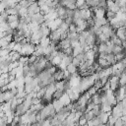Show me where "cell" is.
<instances>
[{
	"mask_svg": "<svg viewBox=\"0 0 126 126\" xmlns=\"http://www.w3.org/2000/svg\"><path fill=\"white\" fill-rule=\"evenodd\" d=\"M58 30L61 32V33H62V32H69V25H68L65 21H63V23H62V24H61V26L58 28Z\"/></svg>",
	"mask_w": 126,
	"mask_h": 126,
	"instance_id": "obj_25",
	"label": "cell"
},
{
	"mask_svg": "<svg viewBox=\"0 0 126 126\" xmlns=\"http://www.w3.org/2000/svg\"><path fill=\"white\" fill-rule=\"evenodd\" d=\"M65 94V92L64 91H60V90H56L55 91V93L53 94V99H60L62 96H63V94Z\"/></svg>",
	"mask_w": 126,
	"mask_h": 126,
	"instance_id": "obj_27",
	"label": "cell"
},
{
	"mask_svg": "<svg viewBox=\"0 0 126 126\" xmlns=\"http://www.w3.org/2000/svg\"><path fill=\"white\" fill-rule=\"evenodd\" d=\"M96 61H97V63L99 64V66H100L102 69H105V68H108V67L111 66L105 58H99V57H98V58L96 59Z\"/></svg>",
	"mask_w": 126,
	"mask_h": 126,
	"instance_id": "obj_15",
	"label": "cell"
},
{
	"mask_svg": "<svg viewBox=\"0 0 126 126\" xmlns=\"http://www.w3.org/2000/svg\"><path fill=\"white\" fill-rule=\"evenodd\" d=\"M50 43H51V39H50L49 36H42L41 39H40V42H39V44L43 47H46V46L50 45Z\"/></svg>",
	"mask_w": 126,
	"mask_h": 126,
	"instance_id": "obj_17",
	"label": "cell"
},
{
	"mask_svg": "<svg viewBox=\"0 0 126 126\" xmlns=\"http://www.w3.org/2000/svg\"><path fill=\"white\" fill-rule=\"evenodd\" d=\"M123 124H124V121H123V120H122V118L120 117V118H118V119L116 120V122H115L114 126H123Z\"/></svg>",
	"mask_w": 126,
	"mask_h": 126,
	"instance_id": "obj_41",
	"label": "cell"
},
{
	"mask_svg": "<svg viewBox=\"0 0 126 126\" xmlns=\"http://www.w3.org/2000/svg\"><path fill=\"white\" fill-rule=\"evenodd\" d=\"M79 126H84V125H86V124H88V119L86 118V116H85V114L83 115V116H81V118L79 119V121H78V123H77Z\"/></svg>",
	"mask_w": 126,
	"mask_h": 126,
	"instance_id": "obj_33",
	"label": "cell"
},
{
	"mask_svg": "<svg viewBox=\"0 0 126 126\" xmlns=\"http://www.w3.org/2000/svg\"><path fill=\"white\" fill-rule=\"evenodd\" d=\"M40 102H41V99L38 98V97H32V104H33V105L38 104Z\"/></svg>",
	"mask_w": 126,
	"mask_h": 126,
	"instance_id": "obj_40",
	"label": "cell"
},
{
	"mask_svg": "<svg viewBox=\"0 0 126 126\" xmlns=\"http://www.w3.org/2000/svg\"><path fill=\"white\" fill-rule=\"evenodd\" d=\"M61 61H62V59H61V58H60V56H58V55H57V56H54V57H53V59L51 60L52 64H53L54 66H57V67L59 66V64L61 63Z\"/></svg>",
	"mask_w": 126,
	"mask_h": 126,
	"instance_id": "obj_32",
	"label": "cell"
},
{
	"mask_svg": "<svg viewBox=\"0 0 126 126\" xmlns=\"http://www.w3.org/2000/svg\"><path fill=\"white\" fill-rule=\"evenodd\" d=\"M122 113H123V115H126V106L123 107V109H122Z\"/></svg>",
	"mask_w": 126,
	"mask_h": 126,
	"instance_id": "obj_43",
	"label": "cell"
},
{
	"mask_svg": "<svg viewBox=\"0 0 126 126\" xmlns=\"http://www.w3.org/2000/svg\"><path fill=\"white\" fill-rule=\"evenodd\" d=\"M39 32H41L42 36H49L50 32H51V30L43 23L42 25H40V28H39Z\"/></svg>",
	"mask_w": 126,
	"mask_h": 126,
	"instance_id": "obj_10",
	"label": "cell"
},
{
	"mask_svg": "<svg viewBox=\"0 0 126 126\" xmlns=\"http://www.w3.org/2000/svg\"><path fill=\"white\" fill-rule=\"evenodd\" d=\"M53 78L55 79V81H61L65 79V75H64V70H61L58 68V70L55 72V74L53 75Z\"/></svg>",
	"mask_w": 126,
	"mask_h": 126,
	"instance_id": "obj_12",
	"label": "cell"
},
{
	"mask_svg": "<svg viewBox=\"0 0 126 126\" xmlns=\"http://www.w3.org/2000/svg\"><path fill=\"white\" fill-rule=\"evenodd\" d=\"M108 23V21H107V19L104 17V18H101V19H94V25L96 26V27H102V26H104V25H106Z\"/></svg>",
	"mask_w": 126,
	"mask_h": 126,
	"instance_id": "obj_16",
	"label": "cell"
},
{
	"mask_svg": "<svg viewBox=\"0 0 126 126\" xmlns=\"http://www.w3.org/2000/svg\"><path fill=\"white\" fill-rule=\"evenodd\" d=\"M82 52H85V51H84V48H83L81 45H79V46L73 48V56H74V57L77 56V55H79V54L82 53Z\"/></svg>",
	"mask_w": 126,
	"mask_h": 126,
	"instance_id": "obj_28",
	"label": "cell"
},
{
	"mask_svg": "<svg viewBox=\"0 0 126 126\" xmlns=\"http://www.w3.org/2000/svg\"><path fill=\"white\" fill-rule=\"evenodd\" d=\"M84 126H89V125H88V124H86V125H84Z\"/></svg>",
	"mask_w": 126,
	"mask_h": 126,
	"instance_id": "obj_45",
	"label": "cell"
},
{
	"mask_svg": "<svg viewBox=\"0 0 126 126\" xmlns=\"http://www.w3.org/2000/svg\"><path fill=\"white\" fill-rule=\"evenodd\" d=\"M79 45H81V43H80L79 39H76V40H71V47H72V48L77 47V46H79Z\"/></svg>",
	"mask_w": 126,
	"mask_h": 126,
	"instance_id": "obj_37",
	"label": "cell"
},
{
	"mask_svg": "<svg viewBox=\"0 0 126 126\" xmlns=\"http://www.w3.org/2000/svg\"><path fill=\"white\" fill-rule=\"evenodd\" d=\"M63 52H64L66 55H72V56H73V48H72V47H69V48L64 49Z\"/></svg>",
	"mask_w": 126,
	"mask_h": 126,
	"instance_id": "obj_38",
	"label": "cell"
},
{
	"mask_svg": "<svg viewBox=\"0 0 126 126\" xmlns=\"http://www.w3.org/2000/svg\"><path fill=\"white\" fill-rule=\"evenodd\" d=\"M68 38L70 40L79 39V32H68Z\"/></svg>",
	"mask_w": 126,
	"mask_h": 126,
	"instance_id": "obj_31",
	"label": "cell"
},
{
	"mask_svg": "<svg viewBox=\"0 0 126 126\" xmlns=\"http://www.w3.org/2000/svg\"><path fill=\"white\" fill-rule=\"evenodd\" d=\"M69 32H77V26L75 23H73L69 26Z\"/></svg>",
	"mask_w": 126,
	"mask_h": 126,
	"instance_id": "obj_36",
	"label": "cell"
},
{
	"mask_svg": "<svg viewBox=\"0 0 126 126\" xmlns=\"http://www.w3.org/2000/svg\"><path fill=\"white\" fill-rule=\"evenodd\" d=\"M114 94H115V96L117 98V101H122L126 97V90H125V87L124 86H120L114 92Z\"/></svg>",
	"mask_w": 126,
	"mask_h": 126,
	"instance_id": "obj_3",
	"label": "cell"
},
{
	"mask_svg": "<svg viewBox=\"0 0 126 126\" xmlns=\"http://www.w3.org/2000/svg\"><path fill=\"white\" fill-rule=\"evenodd\" d=\"M60 100L64 103V105H68V104H70L71 102H72V100H71V98H70V96H69V94L65 92V94H63V96L60 98Z\"/></svg>",
	"mask_w": 126,
	"mask_h": 126,
	"instance_id": "obj_20",
	"label": "cell"
},
{
	"mask_svg": "<svg viewBox=\"0 0 126 126\" xmlns=\"http://www.w3.org/2000/svg\"><path fill=\"white\" fill-rule=\"evenodd\" d=\"M49 37L51 39V42H53L54 44H58L61 40V32L57 29L55 31H51L50 34H49Z\"/></svg>",
	"mask_w": 126,
	"mask_h": 126,
	"instance_id": "obj_2",
	"label": "cell"
},
{
	"mask_svg": "<svg viewBox=\"0 0 126 126\" xmlns=\"http://www.w3.org/2000/svg\"><path fill=\"white\" fill-rule=\"evenodd\" d=\"M116 17V13L110 11V10H106V14H105V18L107 19L108 22H110L112 19H114Z\"/></svg>",
	"mask_w": 126,
	"mask_h": 126,
	"instance_id": "obj_26",
	"label": "cell"
},
{
	"mask_svg": "<svg viewBox=\"0 0 126 126\" xmlns=\"http://www.w3.org/2000/svg\"><path fill=\"white\" fill-rule=\"evenodd\" d=\"M107 10H110L114 13H118L120 11V7L116 4L115 1L112 0H107Z\"/></svg>",
	"mask_w": 126,
	"mask_h": 126,
	"instance_id": "obj_5",
	"label": "cell"
},
{
	"mask_svg": "<svg viewBox=\"0 0 126 126\" xmlns=\"http://www.w3.org/2000/svg\"><path fill=\"white\" fill-rule=\"evenodd\" d=\"M86 3V0H77V2H76V5H77V8H81L84 4Z\"/></svg>",
	"mask_w": 126,
	"mask_h": 126,
	"instance_id": "obj_42",
	"label": "cell"
},
{
	"mask_svg": "<svg viewBox=\"0 0 126 126\" xmlns=\"http://www.w3.org/2000/svg\"><path fill=\"white\" fill-rule=\"evenodd\" d=\"M107 61H108V63L112 66V65H114L117 61H116V57H115V54L114 53H107V55H106V58H105Z\"/></svg>",
	"mask_w": 126,
	"mask_h": 126,
	"instance_id": "obj_18",
	"label": "cell"
},
{
	"mask_svg": "<svg viewBox=\"0 0 126 126\" xmlns=\"http://www.w3.org/2000/svg\"><path fill=\"white\" fill-rule=\"evenodd\" d=\"M56 11H57V14H58V17L62 20H65L68 16H67V8L64 7V6H58L56 8Z\"/></svg>",
	"mask_w": 126,
	"mask_h": 126,
	"instance_id": "obj_6",
	"label": "cell"
},
{
	"mask_svg": "<svg viewBox=\"0 0 126 126\" xmlns=\"http://www.w3.org/2000/svg\"><path fill=\"white\" fill-rule=\"evenodd\" d=\"M20 16L19 15H9L8 17V23H12V22H17L20 21Z\"/></svg>",
	"mask_w": 126,
	"mask_h": 126,
	"instance_id": "obj_30",
	"label": "cell"
},
{
	"mask_svg": "<svg viewBox=\"0 0 126 126\" xmlns=\"http://www.w3.org/2000/svg\"><path fill=\"white\" fill-rule=\"evenodd\" d=\"M52 104H53L54 109H55V111H56V112H58L60 109H62V108L65 106V105H64V103H63L60 99H53Z\"/></svg>",
	"mask_w": 126,
	"mask_h": 126,
	"instance_id": "obj_13",
	"label": "cell"
},
{
	"mask_svg": "<svg viewBox=\"0 0 126 126\" xmlns=\"http://www.w3.org/2000/svg\"><path fill=\"white\" fill-rule=\"evenodd\" d=\"M37 56L36 55H34V54H32V55H30L29 56V64H33L36 60H37Z\"/></svg>",
	"mask_w": 126,
	"mask_h": 126,
	"instance_id": "obj_34",
	"label": "cell"
},
{
	"mask_svg": "<svg viewBox=\"0 0 126 126\" xmlns=\"http://www.w3.org/2000/svg\"><path fill=\"white\" fill-rule=\"evenodd\" d=\"M107 49H108V46L106 42H101L100 44H98V53H102V52L107 53Z\"/></svg>",
	"mask_w": 126,
	"mask_h": 126,
	"instance_id": "obj_24",
	"label": "cell"
},
{
	"mask_svg": "<svg viewBox=\"0 0 126 126\" xmlns=\"http://www.w3.org/2000/svg\"><path fill=\"white\" fill-rule=\"evenodd\" d=\"M92 100L94 104H101V96L99 93H96L94 95H92Z\"/></svg>",
	"mask_w": 126,
	"mask_h": 126,
	"instance_id": "obj_21",
	"label": "cell"
},
{
	"mask_svg": "<svg viewBox=\"0 0 126 126\" xmlns=\"http://www.w3.org/2000/svg\"><path fill=\"white\" fill-rule=\"evenodd\" d=\"M112 108H113V106L111 104H109L108 102L101 103V111H103V112H111Z\"/></svg>",
	"mask_w": 126,
	"mask_h": 126,
	"instance_id": "obj_22",
	"label": "cell"
},
{
	"mask_svg": "<svg viewBox=\"0 0 126 126\" xmlns=\"http://www.w3.org/2000/svg\"><path fill=\"white\" fill-rule=\"evenodd\" d=\"M124 50H125V49H124L123 46H121V45H115V44H114V46H113V48H112V53L117 54V53L122 52V51H124Z\"/></svg>",
	"mask_w": 126,
	"mask_h": 126,
	"instance_id": "obj_29",
	"label": "cell"
},
{
	"mask_svg": "<svg viewBox=\"0 0 126 126\" xmlns=\"http://www.w3.org/2000/svg\"><path fill=\"white\" fill-rule=\"evenodd\" d=\"M121 102L123 103V105H124V106H126V97H125V98H124V99H123Z\"/></svg>",
	"mask_w": 126,
	"mask_h": 126,
	"instance_id": "obj_44",
	"label": "cell"
},
{
	"mask_svg": "<svg viewBox=\"0 0 126 126\" xmlns=\"http://www.w3.org/2000/svg\"><path fill=\"white\" fill-rule=\"evenodd\" d=\"M72 63L75 65V66H77L78 68H79V66L81 65V61L77 58V57H73V60H72Z\"/></svg>",
	"mask_w": 126,
	"mask_h": 126,
	"instance_id": "obj_39",
	"label": "cell"
},
{
	"mask_svg": "<svg viewBox=\"0 0 126 126\" xmlns=\"http://www.w3.org/2000/svg\"><path fill=\"white\" fill-rule=\"evenodd\" d=\"M27 111H28V110L26 109L24 103H21V104H18V106L16 107V109H15V114H16V115H20V116H22V115L25 114Z\"/></svg>",
	"mask_w": 126,
	"mask_h": 126,
	"instance_id": "obj_11",
	"label": "cell"
},
{
	"mask_svg": "<svg viewBox=\"0 0 126 126\" xmlns=\"http://www.w3.org/2000/svg\"><path fill=\"white\" fill-rule=\"evenodd\" d=\"M32 22L36 23L37 25H42L44 22H45V18H44V15L41 14V13H37V14H34L32 16Z\"/></svg>",
	"mask_w": 126,
	"mask_h": 126,
	"instance_id": "obj_7",
	"label": "cell"
},
{
	"mask_svg": "<svg viewBox=\"0 0 126 126\" xmlns=\"http://www.w3.org/2000/svg\"><path fill=\"white\" fill-rule=\"evenodd\" d=\"M35 51V44L32 43V42H27L25 44H23L22 50H21V55H27L30 56L32 54H33Z\"/></svg>",
	"mask_w": 126,
	"mask_h": 126,
	"instance_id": "obj_1",
	"label": "cell"
},
{
	"mask_svg": "<svg viewBox=\"0 0 126 126\" xmlns=\"http://www.w3.org/2000/svg\"><path fill=\"white\" fill-rule=\"evenodd\" d=\"M106 14V9L104 8H94V19L104 18Z\"/></svg>",
	"mask_w": 126,
	"mask_h": 126,
	"instance_id": "obj_8",
	"label": "cell"
},
{
	"mask_svg": "<svg viewBox=\"0 0 126 126\" xmlns=\"http://www.w3.org/2000/svg\"><path fill=\"white\" fill-rule=\"evenodd\" d=\"M116 35L121 39V40H126V28L121 27L116 30Z\"/></svg>",
	"mask_w": 126,
	"mask_h": 126,
	"instance_id": "obj_9",
	"label": "cell"
},
{
	"mask_svg": "<svg viewBox=\"0 0 126 126\" xmlns=\"http://www.w3.org/2000/svg\"><path fill=\"white\" fill-rule=\"evenodd\" d=\"M97 90H98V89L94 85V86H92V87L88 90V92L90 93V94H91V95H94V94H96V93H97Z\"/></svg>",
	"mask_w": 126,
	"mask_h": 126,
	"instance_id": "obj_35",
	"label": "cell"
},
{
	"mask_svg": "<svg viewBox=\"0 0 126 126\" xmlns=\"http://www.w3.org/2000/svg\"><path fill=\"white\" fill-rule=\"evenodd\" d=\"M21 53L20 52H18V51H14V50H12L11 52H10V54H9V58H10V60L12 61V62H14V61H19V59L21 58Z\"/></svg>",
	"mask_w": 126,
	"mask_h": 126,
	"instance_id": "obj_14",
	"label": "cell"
},
{
	"mask_svg": "<svg viewBox=\"0 0 126 126\" xmlns=\"http://www.w3.org/2000/svg\"><path fill=\"white\" fill-rule=\"evenodd\" d=\"M109 83H110V89L115 92L119 87H120V83H119V77L111 75L109 77Z\"/></svg>",
	"mask_w": 126,
	"mask_h": 126,
	"instance_id": "obj_4",
	"label": "cell"
},
{
	"mask_svg": "<svg viewBox=\"0 0 126 126\" xmlns=\"http://www.w3.org/2000/svg\"><path fill=\"white\" fill-rule=\"evenodd\" d=\"M67 70L70 72V74H76V73H78L79 68L77 66H75L73 63H71V64H69L67 66Z\"/></svg>",
	"mask_w": 126,
	"mask_h": 126,
	"instance_id": "obj_23",
	"label": "cell"
},
{
	"mask_svg": "<svg viewBox=\"0 0 126 126\" xmlns=\"http://www.w3.org/2000/svg\"><path fill=\"white\" fill-rule=\"evenodd\" d=\"M55 87H56V90H60V91L65 92V79L61 80V81H56L55 82Z\"/></svg>",
	"mask_w": 126,
	"mask_h": 126,
	"instance_id": "obj_19",
	"label": "cell"
}]
</instances>
